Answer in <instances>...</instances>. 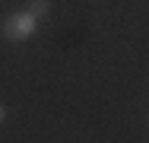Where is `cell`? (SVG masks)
Segmentation results:
<instances>
[{
	"label": "cell",
	"instance_id": "1",
	"mask_svg": "<svg viewBox=\"0 0 149 143\" xmlns=\"http://www.w3.org/2000/svg\"><path fill=\"white\" fill-rule=\"evenodd\" d=\"M35 29H38V19L32 16L29 10H16V13L3 16V22H0V35H3L6 41H26V38L35 35Z\"/></svg>",
	"mask_w": 149,
	"mask_h": 143
},
{
	"label": "cell",
	"instance_id": "3",
	"mask_svg": "<svg viewBox=\"0 0 149 143\" xmlns=\"http://www.w3.org/2000/svg\"><path fill=\"white\" fill-rule=\"evenodd\" d=\"M3 118H6V108H3V105H0V124H3Z\"/></svg>",
	"mask_w": 149,
	"mask_h": 143
},
{
	"label": "cell",
	"instance_id": "2",
	"mask_svg": "<svg viewBox=\"0 0 149 143\" xmlns=\"http://www.w3.org/2000/svg\"><path fill=\"white\" fill-rule=\"evenodd\" d=\"M26 10H29L35 19H45V16L51 13V0H29V6H26Z\"/></svg>",
	"mask_w": 149,
	"mask_h": 143
}]
</instances>
